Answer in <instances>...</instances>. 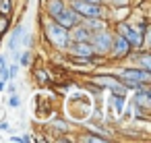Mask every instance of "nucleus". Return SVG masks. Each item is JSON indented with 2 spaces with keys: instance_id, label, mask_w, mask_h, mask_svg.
Wrapping results in <instances>:
<instances>
[{
  "instance_id": "obj_1",
  "label": "nucleus",
  "mask_w": 151,
  "mask_h": 143,
  "mask_svg": "<svg viewBox=\"0 0 151 143\" xmlns=\"http://www.w3.org/2000/svg\"><path fill=\"white\" fill-rule=\"evenodd\" d=\"M54 19H56V23H58V25H62L64 29H73V27L81 21V15H79L75 9H68V11H66V9H62Z\"/></svg>"
},
{
  "instance_id": "obj_2",
  "label": "nucleus",
  "mask_w": 151,
  "mask_h": 143,
  "mask_svg": "<svg viewBox=\"0 0 151 143\" xmlns=\"http://www.w3.org/2000/svg\"><path fill=\"white\" fill-rule=\"evenodd\" d=\"M73 9H75L81 17H89V19H93V17H101V13H104L99 4L81 2V0H75V2H73Z\"/></svg>"
},
{
  "instance_id": "obj_3",
  "label": "nucleus",
  "mask_w": 151,
  "mask_h": 143,
  "mask_svg": "<svg viewBox=\"0 0 151 143\" xmlns=\"http://www.w3.org/2000/svg\"><path fill=\"white\" fill-rule=\"evenodd\" d=\"M48 35H50V40H52L56 46H66V44H68V40H70L68 29H64V27H62V25H58V23H54V25H50V27H48Z\"/></svg>"
},
{
  "instance_id": "obj_4",
  "label": "nucleus",
  "mask_w": 151,
  "mask_h": 143,
  "mask_svg": "<svg viewBox=\"0 0 151 143\" xmlns=\"http://www.w3.org/2000/svg\"><path fill=\"white\" fill-rule=\"evenodd\" d=\"M118 31H120V35H122L130 46H137V48H139V46L143 44V35H141L137 29H132V27H128V25L120 23V25H118Z\"/></svg>"
},
{
  "instance_id": "obj_5",
  "label": "nucleus",
  "mask_w": 151,
  "mask_h": 143,
  "mask_svg": "<svg viewBox=\"0 0 151 143\" xmlns=\"http://www.w3.org/2000/svg\"><path fill=\"white\" fill-rule=\"evenodd\" d=\"M120 79L122 81H132V83H147L149 81V71L145 69H128L124 73H120Z\"/></svg>"
},
{
  "instance_id": "obj_6",
  "label": "nucleus",
  "mask_w": 151,
  "mask_h": 143,
  "mask_svg": "<svg viewBox=\"0 0 151 143\" xmlns=\"http://www.w3.org/2000/svg\"><path fill=\"white\" fill-rule=\"evenodd\" d=\"M110 44H112L110 42V35L99 31V33L93 35V44L91 46H93V52H108L110 50Z\"/></svg>"
},
{
  "instance_id": "obj_7",
  "label": "nucleus",
  "mask_w": 151,
  "mask_h": 143,
  "mask_svg": "<svg viewBox=\"0 0 151 143\" xmlns=\"http://www.w3.org/2000/svg\"><path fill=\"white\" fill-rule=\"evenodd\" d=\"M70 52H73L75 56H79V58H91V56H93V46L87 44V42H77V44L70 48Z\"/></svg>"
},
{
  "instance_id": "obj_8",
  "label": "nucleus",
  "mask_w": 151,
  "mask_h": 143,
  "mask_svg": "<svg viewBox=\"0 0 151 143\" xmlns=\"http://www.w3.org/2000/svg\"><path fill=\"white\" fill-rule=\"evenodd\" d=\"M110 46H112V50H114V54H116V56H126V54H128V50H130V44H128L122 35H116V40H114Z\"/></svg>"
},
{
  "instance_id": "obj_9",
  "label": "nucleus",
  "mask_w": 151,
  "mask_h": 143,
  "mask_svg": "<svg viewBox=\"0 0 151 143\" xmlns=\"http://www.w3.org/2000/svg\"><path fill=\"white\" fill-rule=\"evenodd\" d=\"M73 29H75V31H73L75 42H87V40H89V35H91V33H89V29H87V27H81L79 23H77Z\"/></svg>"
},
{
  "instance_id": "obj_10",
  "label": "nucleus",
  "mask_w": 151,
  "mask_h": 143,
  "mask_svg": "<svg viewBox=\"0 0 151 143\" xmlns=\"http://www.w3.org/2000/svg\"><path fill=\"white\" fill-rule=\"evenodd\" d=\"M149 91L145 87H141L137 93H134V106H149Z\"/></svg>"
},
{
  "instance_id": "obj_11",
  "label": "nucleus",
  "mask_w": 151,
  "mask_h": 143,
  "mask_svg": "<svg viewBox=\"0 0 151 143\" xmlns=\"http://www.w3.org/2000/svg\"><path fill=\"white\" fill-rule=\"evenodd\" d=\"M21 38H23V27L19 25V27H15V31H13V38H11V42H9L11 50H17V46H19Z\"/></svg>"
},
{
  "instance_id": "obj_12",
  "label": "nucleus",
  "mask_w": 151,
  "mask_h": 143,
  "mask_svg": "<svg viewBox=\"0 0 151 143\" xmlns=\"http://www.w3.org/2000/svg\"><path fill=\"white\" fill-rule=\"evenodd\" d=\"M62 9H64V2H62V0H50V2H48V13H50L52 17H56Z\"/></svg>"
},
{
  "instance_id": "obj_13",
  "label": "nucleus",
  "mask_w": 151,
  "mask_h": 143,
  "mask_svg": "<svg viewBox=\"0 0 151 143\" xmlns=\"http://www.w3.org/2000/svg\"><path fill=\"white\" fill-rule=\"evenodd\" d=\"M114 110L118 112V114H122V110H124V95H114Z\"/></svg>"
},
{
  "instance_id": "obj_14",
  "label": "nucleus",
  "mask_w": 151,
  "mask_h": 143,
  "mask_svg": "<svg viewBox=\"0 0 151 143\" xmlns=\"http://www.w3.org/2000/svg\"><path fill=\"white\" fill-rule=\"evenodd\" d=\"M95 83H104V87H112V85H116L118 81H116L114 77H97Z\"/></svg>"
},
{
  "instance_id": "obj_15",
  "label": "nucleus",
  "mask_w": 151,
  "mask_h": 143,
  "mask_svg": "<svg viewBox=\"0 0 151 143\" xmlns=\"http://www.w3.org/2000/svg\"><path fill=\"white\" fill-rule=\"evenodd\" d=\"M11 0H0V15H9L11 13Z\"/></svg>"
},
{
  "instance_id": "obj_16",
  "label": "nucleus",
  "mask_w": 151,
  "mask_h": 143,
  "mask_svg": "<svg viewBox=\"0 0 151 143\" xmlns=\"http://www.w3.org/2000/svg\"><path fill=\"white\" fill-rule=\"evenodd\" d=\"M139 62H141V69H145V71H149V69H151V62H149V56H147V52H143V56L139 58Z\"/></svg>"
},
{
  "instance_id": "obj_17",
  "label": "nucleus",
  "mask_w": 151,
  "mask_h": 143,
  "mask_svg": "<svg viewBox=\"0 0 151 143\" xmlns=\"http://www.w3.org/2000/svg\"><path fill=\"white\" fill-rule=\"evenodd\" d=\"M9 29V19H6V15H0V33H4Z\"/></svg>"
},
{
  "instance_id": "obj_18",
  "label": "nucleus",
  "mask_w": 151,
  "mask_h": 143,
  "mask_svg": "<svg viewBox=\"0 0 151 143\" xmlns=\"http://www.w3.org/2000/svg\"><path fill=\"white\" fill-rule=\"evenodd\" d=\"M0 79H2V81L9 79V69H6V64H0Z\"/></svg>"
},
{
  "instance_id": "obj_19",
  "label": "nucleus",
  "mask_w": 151,
  "mask_h": 143,
  "mask_svg": "<svg viewBox=\"0 0 151 143\" xmlns=\"http://www.w3.org/2000/svg\"><path fill=\"white\" fill-rule=\"evenodd\" d=\"M9 104H11V106H13V108H17V106H19V104H21V102H19V98H17V95H13V98H11V102H9Z\"/></svg>"
},
{
  "instance_id": "obj_20",
  "label": "nucleus",
  "mask_w": 151,
  "mask_h": 143,
  "mask_svg": "<svg viewBox=\"0 0 151 143\" xmlns=\"http://www.w3.org/2000/svg\"><path fill=\"white\" fill-rule=\"evenodd\" d=\"M112 4H114V6H124L126 0H112Z\"/></svg>"
},
{
  "instance_id": "obj_21",
  "label": "nucleus",
  "mask_w": 151,
  "mask_h": 143,
  "mask_svg": "<svg viewBox=\"0 0 151 143\" xmlns=\"http://www.w3.org/2000/svg\"><path fill=\"white\" fill-rule=\"evenodd\" d=\"M17 69H19V66H11V71H9V77H15V75H17Z\"/></svg>"
},
{
  "instance_id": "obj_22",
  "label": "nucleus",
  "mask_w": 151,
  "mask_h": 143,
  "mask_svg": "<svg viewBox=\"0 0 151 143\" xmlns=\"http://www.w3.org/2000/svg\"><path fill=\"white\" fill-rule=\"evenodd\" d=\"M81 2H91V4H101V0H81Z\"/></svg>"
},
{
  "instance_id": "obj_23",
  "label": "nucleus",
  "mask_w": 151,
  "mask_h": 143,
  "mask_svg": "<svg viewBox=\"0 0 151 143\" xmlns=\"http://www.w3.org/2000/svg\"><path fill=\"white\" fill-rule=\"evenodd\" d=\"M27 62H29V54H25V56L21 58V64H27Z\"/></svg>"
},
{
  "instance_id": "obj_24",
  "label": "nucleus",
  "mask_w": 151,
  "mask_h": 143,
  "mask_svg": "<svg viewBox=\"0 0 151 143\" xmlns=\"http://www.w3.org/2000/svg\"><path fill=\"white\" fill-rule=\"evenodd\" d=\"M4 87H6V81H2V79H0V91H2Z\"/></svg>"
},
{
  "instance_id": "obj_25",
  "label": "nucleus",
  "mask_w": 151,
  "mask_h": 143,
  "mask_svg": "<svg viewBox=\"0 0 151 143\" xmlns=\"http://www.w3.org/2000/svg\"><path fill=\"white\" fill-rule=\"evenodd\" d=\"M0 64H6V60H4V56H0Z\"/></svg>"
}]
</instances>
